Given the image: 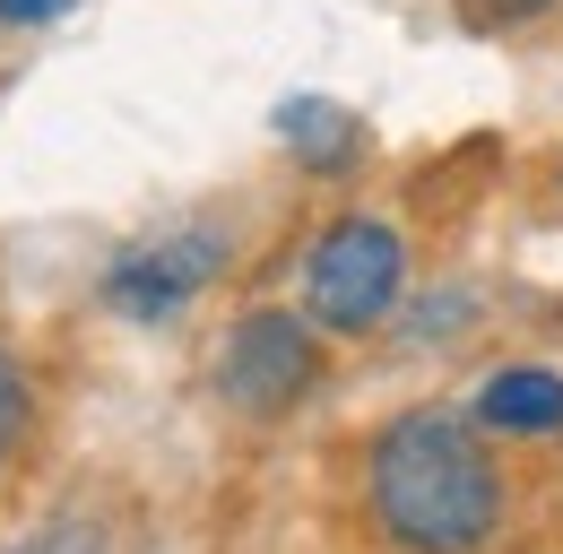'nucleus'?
Masks as SVG:
<instances>
[{
  "label": "nucleus",
  "instance_id": "f257e3e1",
  "mask_svg": "<svg viewBox=\"0 0 563 554\" xmlns=\"http://www.w3.org/2000/svg\"><path fill=\"white\" fill-rule=\"evenodd\" d=\"M373 529L408 554H477L503 520V468L486 451V424L460 408H408L382 424L364 459Z\"/></svg>",
  "mask_w": 563,
  "mask_h": 554
},
{
  "label": "nucleus",
  "instance_id": "f03ea898",
  "mask_svg": "<svg viewBox=\"0 0 563 554\" xmlns=\"http://www.w3.org/2000/svg\"><path fill=\"white\" fill-rule=\"evenodd\" d=\"M408 295V243L390 217H339L312 252H303V312L312 330H339V339H364L399 312Z\"/></svg>",
  "mask_w": 563,
  "mask_h": 554
},
{
  "label": "nucleus",
  "instance_id": "7ed1b4c3",
  "mask_svg": "<svg viewBox=\"0 0 563 554\" xmlns=\"http://www.w3.org/2000/svg\"><path fill=\"white\" fill-rule=\"evenodd\" d=\"M321 381V339L303 312H243L217 346V390L243 416H286Z\"/></svg>",
  "mask_w": 563,
  "mask_h": 554
},
{
  "label": "nucleus",
  "instance_id": "20e7f679",
  "mask_svg": "<svg viewBox=\"0 0 563 554\" xmlns=\"http://www.w3.org/2000/svg\"><path fill=\"white\" fill-rule=\"evenodd\" d=\"M217 269H225V243L209 225H183V234L147 243L131 261H113L104 269V303L131 312V321H174L183 303H200V286H217Z\"/></svg>",
  "mask_w": 563,
  "mask_h": 554
},
{
  "label": "nucleus",
  "instance_id": "39448f33",
  "mask_svg": "<svg viewBox=\"0 0 563 554\" xmlns=\"http://www.w3.org/2000/svg\"><path fill=\"white\" fill-rule=\"evenodd\" d=\"M468 416H477L486 433H503V442H555V433H563V381H555V373H538V364L494 373Z\"/></svg>",
  "mask_w": 563,
  "mask_h": 554
},
{
  "label": "nucleus",
  "instance_id": "423d86ee",
  "mask_svg": "<svg viewBox=\"0 0 563 554\" xmlns=\"http://www.w3.org/2000/svg\"><path fill=\"white\" fill-rule=\"evenodd\" d=\"M278 138L312 165V174H347L355 156H364V122H355L347 104H330V96H295V104H278Z\"/></svg>",
  "mask_w": 563,
  "mask_h": 554
},
{
  "label": "nucleus",
  "instance_id": "0eeeda50",
  "mask_svg": "<svg viewBox=\"0 0 563 554\" xmlns=\"http://www.w3.org/2000/svg\"><path fill=\"white\" fill-rule=\"evenodd\" d=\"M26 416H35V399H26V373L0 355V468H9V451H18V433H26Z\"/></svg>",
  "mask_w": 563,
  "mask_h": 554
},
{
  "label": "nucleus",
  "instance_id": "6e6552de",
  "mask_svg": "<svg viewBox=\"0 0 563 554\" xmlns=\"http://www.w3.org/2000/svg\"><path fill=\"white\" fill-rule=\"evenodd\" d=\"M78 0H0V26H53V18H70Z\"/></svg>",
  "mask_w": 563,
  "mask_h": 554
},
{
  "label": "nucleus",
  "instance_id": "1a4fd4ad",
  "mask_svg": "<svg viewBox=\"0 0 563 554\" xmlns=\"http://www.w3.org/2000/svg\"><path fill=\"white\" fill-rule=\"evenodd\" d=\"M494 18H538V9H555V0H486Z\"/></svg>",
  "mask_w": 563,
  "mask_h": 554
},
{
  "label": "nucleus",
  "instance_id": "9d476101",
  "mask_svg": "<svg viewBox=\"0 0 563 554\" xmlns=\"http://www.w3.org/2000/svg\"><path fill=\"white\" fill-rule=\"evenodd\" d=\"M26 554H96L87 538H44V546H26Z\"/></svg>",
  "mask_w": 563,
  "mask_h": 554
}]
</instances>
